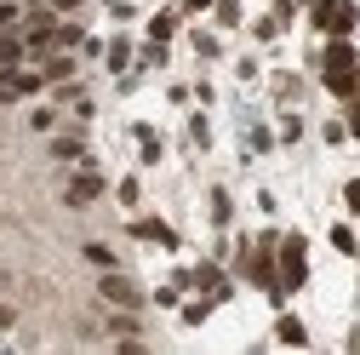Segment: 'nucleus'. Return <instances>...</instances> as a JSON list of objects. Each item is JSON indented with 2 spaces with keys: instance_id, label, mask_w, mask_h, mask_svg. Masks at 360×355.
I'll return each instance as SVG.
<instances>
[{
  "instance_id": "nucleus-37",
  "label": "nucleus",
  "mask_w": 360,
  "mask_h": 355,
  "mask_svg": "<svg viewBox=\"0 0 360 355\" xmlns=\"http://www.w3.org/2000/svg\"><path fill=\"white\" fill-rule=\"evenodd\" d=\"M12 327V304H0V332H6Z\"/></svg>"
},
{
  "instance_id": "nucleus-18",
  "label": "nucleus",
  "mask_w": 360,
  "mask_h": 355,
  "mask_svg": "<svg viewBox=\"0 0 360 355\" xmlns=\"http://www.w3.org/2000/svg\"><path fill=\"white\" fill-rule=\"evenodd\" d=\"M206 206H212V224H229V218H235V201H229V189H212V195H206Z\"/></svg>"
},
{
  "instance_id": "nucleus-23",
  "label": "nucleus",
  "mask_w": 360,
  "mask_h": 355,
  "mask_svg": "<svg viewBox=\"0 0 360 355\" xmlns=\"http://www.w3.org/2000/svg\"><path fill=\"white\" fill-rule=\"evenodd\" d=\"M115 195H120V206H138V195H143V184H138V178H120V189H115Z\"/></svg>"
},
{
  "instance_id": "nucleus-12",
  "label": "nucleus",
  "mask_w": 360,
  "mask_h": 355,
  "mask_svg": "<svg viewBox=\"0 0 360 355\" xmlns=\"http://www.w3.org/2000/svg\"><path fill=\"white\" fill-rule=\"evenodd\" d=\"M360 29V6L354 0H332V29L326 35H354Z\"/></svg>"
},
{
  "instance_id": "nucleus-26",
  "label": "nucleus",
  "mask_w": 360,
  "mask_h": 355,
  "mask_svg": "<svg viewBox=\"0 0 360 355\" xmlns=\"http://www.w3.org/2000/svg\"><path fill=\"white\" fill-rule=\"evenodd\" d=\"M343 126H349V138H360V98L343 104Z\"/></svg>"
},
{
  "instance_id": "nucleus-21",
  "label": "nucleus",
  "mask_w": 360,
  "mask_h": 355,
  "mask_svg": "<svg viewBox=\"0 0 360 355\" xmlns=\"http://www.w3.org/2000/svg\"><path fill=\"white\" fill-rule=\"evenodd\" d=\"M80 40H86V29H80V23H58V52H75Z\"/></svg>"
},
{
  "instance_id": "nucleus-13",
  "label": "nucleus",
  "mask_w": 360,
  "mask_h": 355,
  "mask_svg": "<svg viewBox=\"0 0 360 355\" xmlns=\"http://www.w3.org/2000/svg\"><path fill=\"white\" fill-rule=\"evenodd\" d=\"M177 23H184V12H177V6H160V12L149 18V40H166V46H172V35H177Z\"/></svg>"
},
{
  "instance_id": "nucleus-32",
  "label": "nucleus",
  "mask_w": 360,
  "mask_h": 355,
  "mask_svg": "<svg viewBox=\"0 0 360 355\" xmlns=\"http://www.w3.org/2000/svg\"><path fill=\"white\" fill-rule=\"evenodd\" d=\"M189 138H195V144H212V126H206V115H195V120H189Z\"/></svg>"
},
{
  "instance_id": "nucleus-11",
  "label": "nucleus",
  "mask_w": 360,
  "mask_h": 355,
  "mask_svg": "<svg viewBox=\"0 0 360 355\" xmlns=\"http://www.w3.org/2000/svg\"><path fill=\"white\" fill-rule=\"evenodd\" d=\"M131 132H138V155H143V166H160V155H166V144H160V132L155 126H131Z\"/></svg>"
},
{
  "instance_id": "nucleus-22",
  "label": "nucleus",
  "mask_w": 360,
  "mask_h": 355,
  "mask_svg": "<svg viewBox=\"0 0 360 355\" xmlns=\"http://www.w3.org/2000/svg\"><path fill=\"white\" fill-rule=\"evenodd\" d=\"M252 35H257V40H281V18H275V12L257 18V23H252Z\"/></svg>"
},
{
  "instance_id": "nucleus-25",
  "label": "nucleus",
  "mask_w": 360,
  "mask_h": 355,
  "mask_svg": "<svg viewBox=\"0 0 360 355\" xmlns=\"http://www.w3.org/2000/svg\"><path fill=\"white\" fill-rule=\"evenodd\" d=\"M195 52H200V58H217V35H212V29H195Z\"/></svg>"
},
{
  "instance_id": "nucleus-1",
  "label": "nucleus",
  "mask_w": 360,
  "mask_h": 355,
  "mask_svg": "<svg viewBox=\"0 0 360 355\" xmlns=\"http://www.w3.org/2000/svg\"><path fill=\"white\" fill-rule=\"evenodd\" d=\"M275 275H281L286 298H292V292H303V281H309V241H303L297 230L275 241Z\"/></svg>"
},
{
  "instance_id": "nucleus-5",
  "label": "nucleus",
  "mask_w": 360,
  "mask_h": 355,
  "mask_svg": "<svg viewBox=\"0 0 360 355\" xmlns=\"http://www.w3.org/2000/svg\"><path fill=\"white\" fill-rule=\"evenodd\" d=\"M131 235H138V241H149V247L177 252V230L166 224V218H131Z\"/></svg>"
},
{
  "instance_id": "nucleus-31",
  "label": "nucleus",
  "mask_w": 360,
  "mask_h": 355,
  "mask_svg": "<svg viewBox=\"0 0 360 355\" xmlns=\"http://www.w3.org/2000/svg\"><path fill=\"white\" fill-rule=\"evenodd\" d=\"M297 6H303V0H275V18H281V29L297 18Z\"/></svg>"
},
{
  "instance_id": "nucleus-3",
  "label": "nucleus",
  "mask_w": 360,
  "mask_h": 355,
  "mask_svg": "<svg viewBox=\"0 0 360 355\" xmlns=\"http://www.w3.org/2000/svg\"><path fill=\"white\" fill-rule=\"evenodd\" d=\"M98 298H103V304H115V309H138V304H143L138 281L120 275V270H98Z\"/></svg>"
},
{
  "instance_id": "nucleus-10",
  "label": "nucleus",
  "mask_w": 360,
  "mask_h": 355,
  "mask_svg": "<svg viewBox=\"0 0 360 355\" xmlns=\"http://www.w3.org/2000/svg\"><path fill=\"white\" fill-rule=\"evenodd\" d=\"M103 63H109V75H115V80L131 69V35H115V40H109V46H103Z\"/></svg>"
},
{
  "instance_id": "nucleus-29",
  "label": "nucleus",
  "mask_w": 360,
  "mask_h": 355,
  "mask_svg": "<svg viewBox=\"0 0 360 355\" xmlns=\"http://www.w3.org/2000/svg\"><path fill=\"white\" fill-rule=\"evenodd\" d=\"M343 206L360 218V178H349V184H343Z\"/></svg>"
},
{
  "instance_id": "nucleus-33",
  "label": "nucleus",
  "mask_w": 360,
  "mask_h": 355,
  "mask_svg": "<svg viewBox=\"0 0 360 355\" xmlns=\"http://www.w3.org/2000/svg\"><path fill=\"white\" fill-rule=\"evenodd\" d=\"M177 292H184V287L172 281V287H160V292H155V304H160V309H177Z\"/></svg>"
},
{
  "instance_id": "nucleus-19",
  "label": "nucleus",
  "mask_w": 360,
  "mask_h": 355,
  "mask_svg": "<svg viewBox=\"0 0 360 355\" xmlns=\"http://www.w3.org/2000/svg\"><path fill=\"white\" fill-rule=\"evenodd\" d=\"M332 247H338L343 258H354V252H360V235H354L349 224H332Z\"/></svg>"
},
{
  "instance_id": "nucleus-16",
  "label": "nucleus",
  "mask_w": 360,
  "mask_h": 355,
  "mask_svg": "<svg viewBox=\"0 0 360 355\" xmlns=\"http://www.w3.org/2000/svg\"><path fill=\"white\" fill-rule=\"evenodd\" d=\"M212 18H217V29H240L246 6H240V0H212Z\"/></svg>"
},
{
  "instance_id": "nucleus-28",
  "label": "nucleus",
  "mask_w": 360,
  "mask_h": 355,
  "mask_svg": "<svg viewBox=\"0 0 360 355\" xmlns=\"http://www.w3.org/2000/svg\"><path fill=\"white\" fill-rule=\"evenodd\" d=\"M297 138H303V120L286 115V120H281V144H297Z\"/></svg>"
},
{
  "instance_id": "nucleus-15",
  "label": "nucleus",
  "mask_w": 360,
  "mask_h": 355,
  "mask_svg": "<svg viewBox=\"0 0 360 355\" xmlns=\"http://www.w3.org/2000/svg\"><path fill=\"white\" fill-rule=\"evenodd\" d=\"M40 75H46V86H63V80H75V58L69 52H46V69Z\"/></svg>"
},
{
  "instance_id": "nucleus-34",
  "label": "nucleus",
  "mask_w": 360,
  "mask_h": 355,
  "mask_svg": "<svg viewBox=\"0 0 360 355\" xmlns=\"http://www.w3.org/2000/svg\"><path fill=\"white\" fill-rule=\"evenodd\" d=\"M321 138H326V144H343V138H349V126H343V120H326Z\"/></svg>"
},
{
  "instance_id": "nucleus-2",
  "label": "nucleus",
  "mask_w": 360,
  "mask_h": 355,
  "mask_svg": "<svg viewBox=\"0 0 360 355\" xmlns=\"http://www.w3.org/2000/svg\"><path fill=\"white\" fill-rule=\"evenodd\" d=\"M103 172H92V161H86L75 178H69V184H63V206H75V212H86V206H92V201H103Z\"/></svg>"
},
{
  "instance_id": "nucleus-36",
  "label": "nucleus",
  "mask_w": 360,
  "mask_h": 355,
  "mask_svg": "<svg viewBox=\"0 0 360 355\" xmlns=\"http://www.w3.org/2000/svg\"><path fill=\"white\" fill-rule=\"evenodd\" d=\"M80 6H86V0H52V12H58V18H63V12H80Z\"/></svg>"
},
{
  "instance_id": "nucleus-7",
  "label": "nucleus",
  "mask_w": 360,
  "mask_h": 355,
  "mask_svg": "<svg viewBox=\"0 0 360 355\" xmlns=\"http://www.w3.org/2000/svg\"><path fill=\"white\" fill-rule=\"evenodd\" d=\"M321 86H326V92H332L338 104L360 98V63H354V69H326V75H321Z\"/></svg>"
},
{
  "instance_id": "nucleus-30",
  "label": "nucleus",
  "mask_w": 360,
  "mask_h": 355,
  "mask_svg": "<svg viewBox=\"0 0 360 355\" xmlns=\"http://www.w3.org/2000/svg\"><path fill=\"white\" fill-rule=\"evenodd\" d=\"M246 144H252V149L263 155V149H275V132H263V126H252V138H246Z\"/></svg>"
},
{
  "instance_id": "nucleus-35",
  "label": "nucleus",
  "mask_w": 360,
  "mask_h": 355,
  "mask_svg": "<svg viewBox=\"0 0 360 355\" xmlns=\"http://www.w3.org/2000/svg\"><path fill=\"white\" fill-rule=\"evenodd\" d=\"M177 12H212V0H177Z\"/></svg>"
},
{
  "instance_id": "nucleus-17",
  "label": "nucleus",
  "mask_w": 360,
  "mask_h": 355,
  "mask_svg": "<svg viewBox=\"0 0 360 355\" xmlns=\"http://www.w3.org/2000/svg\"><path fill=\"white\" fill-rule=\"evenodd\" d=\"M177 309H184V327H200V321L212 316V309H217V304H212V298L200 292V298H189V304H177Z\"/></svg>"
},
{
  "instance_id": "nucleus-20",
  "label": "nucleus",
  "mask_w": 360,
  "mask_h": 355,
  "mask_svg": "<svg viewBox=\"0 0 360 355\" xmlns=\"http://www.w3.org/2000/svg\"><path fill=\"white\" fill-rule=\"evenodd\" d=\"M309 29H332V0H309Z\"/></svg>"
},
{
  "instance_id": "nucleus-24",
  "label": "nucleus",
  "mask_w": 360,
  "mask_h": 355,
  "mask_svg": "<svg viewBox=\"0 0 360 355\" xmlns=\"http://www.w3.org/2000/svg\"><path fill=\"white\" fill-rule=\"evenodd\" d=\"M23 23V6L18 0H0V29H18Z\"/></svg>"
},
{
  "instance_id": "nucleus-9",
  "label": "nucleus",
  "mask_w": 360,
  "mask_h": 355,
  "mask_svg": "<svg viewBox=\"0 0 360 355\" xmlns=\"http://www.w3.org/2000/svg\"><path fill=\"white\" fill-rule=\"evenodd\" d=\"M275 344H292V349H303V344H309V327L292 316V309H281V316H275Z\"/></svg>"
},
{
  "instance_id": "nucleus-8",
  "label": "nucleus",
  "mask_w": 360,
  "mask_h": 355,
  "mask_svg": "<svg viewBox=\"0 0 360 355\" xmlns=\"http://www.w3.org/2000/svg\"><path fill=\"white\" fill-rule=\"evenodd\" d=\"M29 46H23V29H0V69H23Z\"/></svg>"
},
{
  "instance_id": "nucleus-4",
  "label": "nucleus",
  "mask_w": 360,
  "mask_h": 355,
  "mask_svg": "<svg viewBox=\"0 0 360 355\" xmlns=\"http://www.w3.org/2000/svg\"><path fill=\"white\" fill-rule=\"evenodd\" d=\"M46 155H52L58 166H86V161H92V155H86V138H80V132H58V138L46 144Z\"/></svg>"
},
{
  "instance_id": "nucleus-6",
  "label": "nucleus",
  "mask_w": 360,
  "mask_h": 355,
  "mask_svg": "<svg viewBox=\"0 0 360 355\" xmlns=\"http://www.w3.org/2000/svg\"><path fill=\"white\" fill-rule=\"evenodd\" d=\"M360 52H354V35H326V52H321V69H354Z\"/></svg>"
},
{
  "instance_id": "nucleus-14",
  "label": "nucleus",
  "mask_w": 360,
  "mask_h": 355,
  "mask_svg": "<svg viewBox=\"0 0 360 355\" xmlns=\"http://www.w3.org/2000/svg\"><path fill=\"white\" fill-rule=\"evenodd\" d=\"M80 258L92 263V270H120V252H115V247H103V241H86V247H80Z\"/></svg>"
},
{
  "instance_id": "nucleus-27",
  "label": "nucleus",
  "mask_w": 360,
  "mask_h": 355,
  "mask_svg": "<svg viewBox=\"0 0 360 355\" xmlns=\"http://www.w3.org/2000/svg\"><path fill=\"white\" fill-rule=\"evenodd\" d=\"M29 126H34V132H52V126H58V109H34Z\"/></svg>"
}]
</instances>
